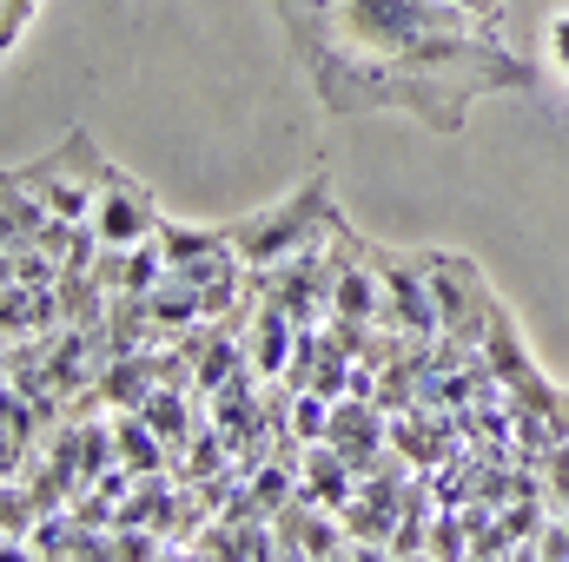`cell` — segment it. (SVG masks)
Wrapping results in <instances>:
<instances>
[{"label": "cell", "instance_id": "obj_1", "mask_svg": "<svg viewBox=\"0 0 569 562\" xmlns=\"http://www.w3.org/2000/svg\"><path fill=\"white\" fill-rule=\"evenodd\" d=\"M279 20L325 113H411L463 133L470 100L523 93L530 60L457 0H279Z\"/></svg>", "mask_w": 569, "mask_h": 562}, {"label": "cell", "instance_id": "obj_2", "mask_svg": "<svg viewBox=\"0 0 569 562\" xmlns=\"http://www.w3.org/2000/svg\"><path fill=\"white\" fill-rule=\"evenodd\" d=\"M338 225H345V219H338V205H331V179L311 172L291 199L252 212V219H232V245H239V259H246L252 272H266V265H284V259L325 245Z\"/></svg>", "mask_w": 569, "mask_h": 562}, {"label": "cell", "instance_id": "obj_3", "mask_svg": "<svg viewBox=\"0 0 569 562\" xmlns=\"http://www.w3.org/2000/svg\"><path fill=\"white\" fill-rule=\"evenodd\" d=\"M107 165H113V159H100L93 133H80V127H73L53 152H40V159L13 165V179H20V185H33L60 219H93V199H100Z\"/></svg>", "mask_w": 569, "mask_h": 562}, {"label": "cell", "instance_id": "obj_4", "mask_svg": "<svg viewBox=\"0 0 569 562\" xmlns=\"http://www.w3.org/2000/svg\"><path fill=\"white\" fill-rule=\"evenodd\" d=\"M425 279L437 298V324H443V344H463V351H483V331H490V284L483 272L463 259V252H425Z\"/></svg>", "mask_w": 569, "mask_h": 562}, {"label": "cell", "instance_id": "obj_5", "mask_svg": "<svg viewBox=\"0 0 569 562\" xmlns=\"http://www.w3.org/2000/svg\"><path fill=\"white\" fill-rule=\"evenodd\" d=\"M371 245V239H365ZM371 265H378V291H385V324L405 331V338H443L437 324V298L425 279V252H391V245H371Z\"/></svg>", "mask_w": 569, "mask_h": 562}, {"label": "cell", "instance_id": "obj_6", "mask_svg": "<svg viewBox=\"0 0 569 562\" xmlns=\"http://www.w3.org/2000/svg\"><path fill=\"white\" fill-rule=\"evenodd\" d=\"M159 225H166V212H159L152 185H140L127 165H107L100 199H93V232H100V245H107V252L140 245V239H152Z\"/></svg>", "mask_w": 569, "mask_h": 562}, {"label": "cell", "instance_id": "obj_7", "mask_svg": "<svg viewBox=\"0 0 569 562\" xmlns=\"http://www.w3.org/2000/svg\"><path fill=\"white\" fill-rule=\"evenodd\" d=\"M291 344H298V324L284 318L279 304H252V318H246V358H252V371L259 378H284Z\"/></svg>", "mask_w": 569, "mask_h": 562}, {"label": "cell", "instance_id": "obj_8", "mask_svg": "<svg viewBox=\"0 0 569 562\" xmlns=\"http://www.w3.org/2000/svg\"><path fill=\"white\" fill-rule=\"evenodd\" d=\"M47 219H53V205H47L33 185H20V179L7 172V219H0V225H7V245H33V239L47 232Z\"/></svg>", "mask_w": 569, "mask_h": 562}, {"label": "cell", "instance_id": "obj_9", "mask_svg": "<svg viewBox=\"0 0 569 562\" xmlns=\"http://www.w3.org/2000/svg\"><path fill=\"white\" fill-rule=\"evenodd\" d=\"M159 245H166L172 265H192V259L226 252V245H232V225H179V219H166V225H159Z\"/></svg>", "mask_w": 569, "mask_h": 562}, {"label": "cell", "instance_id": "obj_10", "mask_svg": "<svg viewBox=\"0 0 569 562\" xmlns=\"http://www.w3.org/2000/svg\"><path fill=\"white\" fill-rule=\"evenodd\" d=\"M60 259H47L40 245H7V284H60Z\"/></svg>", "mask_w": 569, "mask_h": 562}, {"label": "cell", "instance_id": "obj_11", "mask_svg": "<svg viewBox=\"0 0 569 562\" xmlns=\"http://www.w3.org/2000/svg\"><path fill=\"white\" fill-rule=\"evenodd\" d=\"M33 7H40V0H7V7H0V47H7V53L20 47V27L33 20Z\"/></svg>", "mask_w": 569, "mask_h": 562}, {"label": "cell", "instance_id": "obj_12", "mask_svg": "<svg viewBox=\"0 0 569 562\" xmlns=\"http://www.w3.org/2000/svg\"><path fill=\"white\" fill-rule=\"evenodd\" d=\"M470 20H483V27H503V0H457Z\"/></svg>", "mask_w": 569, "mask_h": 562}, {"label": "cell", "instance_id": "obj_13", "mask_svg": "<svg viewBox=\"0 0 569 562\" xmlns=\"http://www.w3.org/2000/svg\"><path fill=\"white\" fill-rule=\"evenodd\" d=\"M550 53H557V67L569 73V13H557V20H550Z\"/></svg>", "mask_w": 569, "mask_h": 562}, {"label": "cell", "instance_id": "obj_14", "mask_svg": "<svg viewBox=\"0 0 569 562\" xmlns=\"http://www.w3.org/2000/svg\"><path fill=\"white\" fill-rule=\"evenodd\" d=\"M563 523H569V510H563Z\"/></svg>", "mask_w": 569, "mask_h": 562}]
</instances>
